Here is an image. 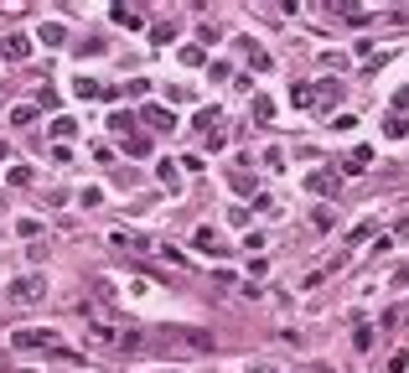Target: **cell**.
Masks as SVG:
<instances>
[{
	"mask_svg": "<svg viewBox=\"0 0 409 373\" xmlns=\"http://www.w3.org/2000/svg\"><path fill=\"white\" fill-rule=\"evenodd\" d=\"M11 348H21V352H32V348L58 352L62 342H58V332H52V326H21V332H11Z\"/></svg>",
	"mask_w": 409,
	"mask_h": 373,
	"instance_id": "cell-2",
	"label": "cell"
},
{
	"mask_svg": "<svg viewBox=\"0 0 409 373\" xmlns=\"http://www.w3.org/2000/svg\"><path fill=\"white\" fill-rule=\"evenodd\" d=\"M109 16H114L119 26H140V11H135V5H109Z\"/></svg>",
	"mask_w": 409,
	"mask_h": 373,
	"instance_id": "cell-11",
	"label": "cell"
},
{
	"mask_svg": "<svg viewBox=\"0 0 409 373\" xmlns=\"http://www.w3.org/2000/svg\"><path fill=\"white\" fill-rule=\"evenodd\" d=\"M337 93H342V83H332V78H327V83H321V88H316V99H327V104H332Z\"/></svg>",
	"mask_w": 409,
	"mask_h": 373,
	"instance_id": "cell-24",
	"label": "cell"
},
{
	"mask_svg": "<svg viewBox=\"0 0 409 373\" xmlns=\"http://www.w3.org/2000/svg\"><path fill=\"white\" fill-rule=\"evenodd\" d=\"M78 52H83V58H99V52H104V36H88V42H83Z\"/></svg>",
	"mask_w": 409,
	"mask_h": 373,
	"instance_id": "cell-23",
	"label": "cell"
},
{
	"mask_svg": "<svg viewBox=\"0 0 409 373\" xmlns=\"http://www.w3.org/2000/svg\"><path fill=\"white\" fill-rule=\"evenodd\" d=\"M0 58H5V62H26V58H32V36H26V32H5V36H0Z\"/></svg>",
	"mask_w": 409,
	"mask_h": 373,
	"instance_id": "cell-4",
	"label": "cell"
},
{
	"mask_svg": "<svg viewBox=\"0 0 409 373\" xmlns=\"http://www.w3.org/2000/svg\"><path fill=\"white\" fill-rule=\"evenodd\" d=\"M254 119H275V104H269V99H254Z\"/></svg>",
	"mask_w": 409,
	"mask_h": 373,
	"instance_id": "cell-25",
	"label": "cell"
},
{
	"mask_svg": "<svg viewBox=\"0 0 409 373\" xmlns=\"http://www.w3.org/2000/svg\"><path fill=\"white\" fill-rule=\"evenodd\" d=\"M388 373H409V352H394V358H388Z\"/></svg>",
	"mask_w": 409,
	"mask_h": 373,
	"instance_id": "cell-26",
	"label": "cell"
},
{
	"mask_svg": "<svg viewBox=\"0 0 409 373\" xmlns=\"http://www.w3.org/2000/svg\"><path fill=\"white\" fill-rule=\"evenodd\" d=\"M135 119H145L151 130H176V115H171V109H161V104H145V109H135Z\"/></svg>",
	"mask_w": 409,
	"mask_h": 373,
	"instance_id": "cell-6",
	"label": "cell"
},
{
	"mask_svg": "<svg viewBox=\"0 0 409 373\" xmlns=\"http://www.w3.org/2000/svg\"><path fill=\"white\" fill-rule=\"evenodd\" d=\"M36 42H42V47H62V42H68V26H58V21L36 26Z\"/></svg>",
	"mask_w": 409,
	"mask_h": 373,
	"instance_id": "cell-7",
	"label": "cell"
},
{
	"mask_svg": "<svg viewBox=\"0 0 409 373\" xmlns=\"http://www.w3.org/2000/svg\"><path fill=\"white\" fill-rule=\"evenodd\" d=\"M384 135H388V140L409 135V119H404V115H388V119H384Z\"/></svg>",
	"mask_w": 409,
	"mask_h": 373,
	"instance_id": "cell-17",
	"label": "cell"
},
{
	"mask_svg": "<svg viewBox=\"0 0 409 373\" xmlns=\"http://www.w3.org/2000/svg\"><path fill=\"white\" fill-rule=\"evenodd\" d=\"M337 16L347 26H368V21H373V11H362V5H337Z\"/></svg>",
	"mask_w": 409,
	"mask_h": 373,
	"instance_id": "cell-8",
	"label": "cell"
},
{
	"mask_svg": "<svg viewBox=\"0 0 409 373\" xmlns=\"http://www.w3.org/2000/svg\"><path fill=\"white\" fill-rule=\"evenodd\" d=\"M52 135H58V140H73V135H78V119H68V115L52 119Z\"/></svg>",
	"mask_w": 409,
	"mask_h": 373,
	"instance_id": "cell-20",
	"label": "cell"
},
{
	"mask_svg": "<svg viewBox=\"0 0 409 373\" xmlns=\"http://www.w3.org/2000/svg\"><path fill=\"white\" fill-rule=\"evenodd\" d=\"M32 166H11V171H5V182H11V186H32Z\"/></svg>",
	"mask_w": 409,
	"mask_h": 373,
	"instance_id": "cell-21",
	"label": "cell"
},
{
	"mask_svg": "<svg viewBox=\"0 0 409 373\" xmlns=\"http://www.w3.org/2000/svg\"><path fill=\"white\" fill-rule=\"evenodd\" d=\"M368 166H373V151H368V145H358V151L347 156V171H368Z\"/></svg>",
	"mask_w": 409,
	"mask_h": 373,
	"instance_id": "cell-13",
	"label": "cell"
},
{
	"mask_svg": "<svg viewBox=\"0 0 409 373\" xmlns=\"http://www.w3.org/2000/svg\"><path fill=\"white\" fill-rule=\"evenodd\" d=\"M151 42H156V47H171V42H176V26H171V21L151 26Z\"/></svg>",
	"mask_w": 409,
	"mask_h": 373,
	"instance_id": "cell-16",
	"label": "cell"
},
{
	"mask_svg": "<svg viewBox=\"0 0 409 373\" xmlns=\"http://www.w3.org/2000/svg\"><path fill=\"white\" fill-rule=\"evenodd\" d=\"M156 337L176 342V348H192V352H212V332H197V326H161Z\"/></svg>",
	"mask_w": 409,
	"mask_h": 373,
	"instance_id": "cell-1",
	"label": "cell"
},
{
	"mask_svg": "<svg viewBox=\"0 0 409 373\" xmlns=\"http://www.w3.org/2000/svg\"><path fill=\"white\" fill-rule=\"evenodd\" d=\"M0 161H5V140H0Z\"/></svg>",
	"mask_w": 409,
	"mask_h": 373,
	"instance_id": "cell-27",
	"label": "cell"
},
{
	"mask_svg": "<svg viewBox=\"0 0 409 373\" xmlns=\"http://www.w3.org/2000/svg\"><path fill=\"white\" fill-rule=\"evenodd\" d=\"M73 93H78V99H104V88H99L94 78H73Z\"/></svg>",
	"mask_w": 409,
	"mask_h": 373,
	"instance_id": "cell-12",
	"label": "cell"
},
{
	"mask_svg": "<svg viewBox=\"0 0 409 373\" xmlns=\"http://www.w3.org/2000/svg\"><path fill=\"white\" fill-rule=\"evenodd\" d=\"M306 192H321V197H337V192H342V176H337V171H311V176H306Z\"/></svg>",
	"mask_w": 409,
	"mask_h": 373,
	"instance_id": "cell-5",
	"label": "cell"
},
{
	"mask_svg": "<svg viewBox=\"0 0 409 373\" xmlns=\"http://www.w3.org/2000/svg\"><path fill=\"white\" fill-rule=\"evenodd\" d=\"M11 125H21V130L36 125V104H16V109H11Z\"/></svg>",
	"mask_w": 409,
	"mask_h": 373,
	"instance_id": "cell-18",
	"label": "cell"
},
{
	"mask_svg": "<svg viewBox=\"0 0 409 373\" xmlns=\"http://www.w3.org/2000/svg\"><path fill=\"white\" fill-rule=\"evenodd\" d=\"M5 296H11V301H21V306L42 301V296H47V275H16L11 285H5Z\"/></svg>",
	"mask_w": 409,
	"mask_h": 373,
	"instance_id": "cell-3",
	"label": "cell"
},
{
	"mask_svg": "<svg viewBox=\"0 0 409 373\" xmlns=\"http://www.w3.org/2000/svg\"><path fill=\"white\" fill-rule=\"evenodd\" d=\"M129 125H135V109H114V115H109V130H119V135H129Z\"/></svg>",
	"mask_w": 409,
	"mask_h": 373,
	"instance_id": "cell-19",
	"label": "cell"
},
{
	"mask_svg": "<svg viewBox=\"0 0 409 373\" xmlns=\"http://www.w3.org/2000/svg\"><path fill=\"white\" fill-rule=\"evenodd\" d=\"M125 156H129V161H145V156H151V140H145V135H129L125 140Z\"/></svg>",
	"mask_w": 409,
	"mask_h": 373,
	"instance_id": "cell-9",
	"label": "cell"
},
{
	"mask_svg": "<svg viewBox=\"0 0 409 373\" xmlns=\"http://www.w3.org/2000/svg\"><path fill=\"white\" fill-rule=\"evenodd\" d=\"M182 62H187V68H202L208 58H202V47H182Z\"/></svg>",
	"mask_w": 409,
	"mask_h": 373,
	"instance_id": "cell-22",
	"label": "cell"
},
{
	"mask_svg": "<svg viewBox=\"0 0 409 373\" xmlns=\"http://www.w3.org/2000/svg\"><path fill=\"white\" fill-rule=\"evenodd\" d=\"M156 171H161V182L171 186V192H176V186H182V166H176V161H161V166H156Z\"/></svg>",
	"mask_w": 409,
	"mask_h": 373,
	"instance_id": "cell-15",
	"label": "cell"
},
{
	"mask_svg": "<svg viewBox=\"0 0 409 373\" xmlns=\"http://www.w3.org/2000/svg\"><path fill=\"white\" fill-rule=\"evenodd\" d=\"M192 249H202V254H223V244L212 239V228H197V239H192Z\"/></svg>",
	"mask_w": 409,
	"mask_h": 373,
	"instance_id": "cell-10",
	"label": "cell"
},
{
	"mask_svg": "<svg viewBox=\"0 0 409 373\" xmlns=\"http://www.w3.org/2000/svg\"><path fill=\"white\" fill-rule=\"evenodd\" d=\"M311 99H316V88H311V83H290V104H295V109H306Z\"/></svg>",
	"mask_w": 409,
	"mask_h": 373,
	"instance_id": "cell-14",
	"label": "cell"
}]
</instances>
